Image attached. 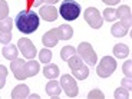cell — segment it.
<instances>
[{"mask_svg":"<svg viewBox=\"0 0 132 99\" xmlns=\"http://www.w3.org/2000/svg\"><path fill=\"white\" fill-rule=\"evenodd\" d=\"M102 2L106 4H109V6H113V4H118L121 0H102Z\"/></svg>","mask_w":132,"mask_h":99,"instance_id":"1f68e13d","label":"cell"},{"mask_svg":"<svg viewBox=\"0 0 132 99\" xmlns=\"http://www.w3.org/2000/svg\"><path fill=\"white\" fill-rule=\"evenodd\" d=\"M39 17H42L46 22H55L57 19V10L52 6V4H46V6L40 7L39 10Z\"/></svg>","mask_w":132,"mask_h":99,"instance_id":"8fae6325","label":"cell"},{"mask_svg":"<svg viewBox=\"0 0 132 99\" xmlns=\"http://www.w3.org/2000/svg\"><path fill=\"white\" fill-rule=\"evenodd\" d=\"M116 69V62L115 57L111 56H103L101 63L96 68V73H98L99 78H109Z\"/></svg>","mask_w":132,"mask_h":99,"instance_id":"5b68a950","label":"cell"},{"mask_svg":"<svg viewBox=\"0 0 132 99\" xmlns=\"http://www.w3.org/2000/svg\"><path fill=\"white\" fill-rule=\"evenodd\" d=\"M12 32H2L0 30V43H3V45H9L10 40H12Z\"/></svg>","mask_w":132,"mask_h":99,"instance_id":"d4e9b609","label":"cell"},{"mask_svg":"<svg viewBox=\"0 0 132 99\" xmlns=\"http://www.w3.org/2000/svg\"><path fill=\"white\" fill-rule=\"evenodd\" d=\"M24 4L27 9H30V7H39L42 3H40V0H24Z\"/></svg>","mask_w":132,"mask_h":99,"instance_id":"f1b7e54d","label":"cell"},{"mask_svg":"<svg viewBox=\"0 0 132 99\" xmlns=\"http://www.w3.org/2000/svg\"><path fill=\"white\" fill-rule=\"evenodd\" d=\"M13 23L14 22L10 19V17H4V19L0 20V30H2V32H12Z\"/></svg>","mask_w":132,"mask_h":99,"instance_id":"44dd1931","label":"cell"},{"mask_svg":"<svg viewBox=\"0 0 132 99\" xmlns=\"http://www.w3.org/2000/svg\"><path fill=\"white\" fill-rule=\"evenodd\" d=\"M116 17L121 19V24H122L126 30L131 29L132 17H131V7L129 6H121L119 7V9L116 10Z\"/></svg>","mask_w":132,"mask_h":99,"instance_id":"30bf717a","label":"cell"},{"mask_svg":"<svg viewBox=\"0 0 132 99\" xmlns=\"http://www.w3.org/2000/svg\"><path fill=\"white\" fill-rule=\"evenodd\" d=\"M88 98H89V99H92V98H101V99H103V98H105V95H103V93L101 92L99 89H95V90H92V92L88 95Z\"/></svg>","mask_w":132,"mask_h":99,"instance_id":"f546056e","label":"cell"},{"mask_svg":"<svg viewBox=\"0 0 132 99\" xmlns=\"http://www.w3.org/2000/svg\"><path fill=\"white\" fill-rule=\"evenodd\" d=\"M27 95H29V86L27 85H17L10 93V96L13 99H24L27 98Z\"/></svg>","mask_w":132,"mask_h":99,"instance_id":"9a60e30c","label":"cell"},{"mask_svg":"<svg viewBox=\"0 0 132 99\" xmlns=\"http://www.w3.org/2000/svg\"><path fill=\"white\" fill-rule=\"evenodd\" d=\"M27 98H32V99L36 98V99H37V98H39V95H36V93H35V95H27Z\"/></svg>","mask_w":132,"mask_h":99,"instance_id":"836d02e7","label":"cell"},{"mask_svg":"<svg viewBox=\"0 0 132 99\" xmlns=\"http://www.w3.org/2000/svg\"><path fill=\"white\" fill-rule=\"evenodd\" d=\"M103 19H105L106 22H115V19H118V17H116V10L111 9V7L105 9L103 10Z\"/></svg>","mask_w":132,"mask_h":99,"instance_id":"cb8c5ba5","label":"cell"},{"mask_svg":"<svg viewBox=\"0 0 132 99\" xmlns=\"http://www.w3.org/2000/svg\"><path fill=\"white\" fill-rule=\"evenodd\" d=\"M83 17H85L86 23L92 29H99L103 24V17L101 16V13H99V10L96 7H88L83 12Z\"/></svg>","mask_w":132,"mask_h":99,"instance_id":"8992f818","label":"cell"},{"mask_svg":"<svg viewBox=\"0 0 132 99\" xmlns=\"http://www.w3.org/2000/svg\"><path fill=\"white\" fill-rule=\"evenodd\" d=\"M111 33H112L115 37H122V36H125L126 33H128V30H126L121 23H115L112 27H111Z\"/></svg>","mask_w":132,"mask_h":99,"instance_id":"ffe728a7","label":"cell"},{"mask_svg":"<svg viewBox=\"0 0 132 99\" xmlns=\"http://www.w3.org/2000/svg\"><path fill=\"white\" fill-rule=\"evenodd\" d=\"M59 13L65 20H76L80 14V4L76 0H63L59 6Z\"/></svg>","mask_w":132,"mask_h":99,"instance_id":"3957f363","label":"cell"},{"mask_svg":"<svg viewBox=\"0 0 132 99\" xmlns=\"http://www.w3.org/2000/svg\"><path fill=\"white\" fill-rule=\"evenodd\" d=\"M60 92H62V88H60V83L57 82V80L50 79L49 82L46 83V93L50 98H59Z\"/></svg>","mask_w":132,"mask_h":99,"instance_id":"4fadbf2b","label":"cell"},{"mask_svg":"<svg viewBox=\"0 0 132 99\" xmlns=\"http://www.w3.org/2000/svg\"><path fill=\"white\" fill-rule=\"evenodd\" d=\"M68 63H69V68L72 69V73L76 79L85 80L86 78L89 76V69H88V66L82 62V57L80 56L73 55V56L68 60Z\"/></svg>","mask_w":132,"mask_h":99,"instance_id":"277c9868","label":"cell"},{"mask_svg":"<svg viewBox=\"0 0 132 99\" xmlns=\"http://www.w3.org/2000/svg\"><path fill=\"white\" fill-rule=\"evenodd\" d=\"M10 69L13 70V75L17 80H24L27 78L36 76L40 70V66H39V62L33 59H29L27 62H24L23 59L16 57L14 60H12Z\"/></svg>","mask_w":132,"mask_h":99,"instance_id":"6da1fadb","label":"cell"},{"mask_svg":"<svg viewBox=\"0 0 132 99\" xmlns=\"http://www.w3.org/2000/svg\"><path fill=\"white\" fill-rule=\"evenodd\" d=\"M2 53H3V57H6L7 60H14L17 57V55H19V50H17L16 46H13V45H6V46L2 49Z\"/></svg>","mask_w":132,"mask_h":99,"instance_id":"e0dca14e","label":"cell"},{"mask_svg":"<svg viewBox=\"0 0 132 99\" xmlns=\"http://www.w3.org/2000/svg\"><path fill=\"white\" fill-rule=\"evenodd\" d=\"M39 20H40V17L36 12L22 10V12H19L16 14L13 22L19 32L24 33V35H29V33H33L39 27Z\"/></svg>","mask_w":132,"mask_h":99,"instance_id":"7a4b0ae2","label":"cell"},{"mask_svg":"<svg viewBox=\"0 0 132 99\" xmlns=\"http://www.w3.org/2000/svg\"><path fill=\"white\" fill-rule=\"evenodd\" d=\"M7 13H9V6L4 0H0V20L7 17Z\"/></svg>","mask_w":132,"mask_h":99,"instance_id":"4316f807","label":"cell"},{"mask_svg":"<svg viewBox=\"0 0 132 99\" xmlns=\"http://www.w3.org/2000/svg\"><path fill=\"white\" fill-rule=\"evenodd\" d=\"M113 55H115V57L123 59V57H126L129 55V47L126 46L125 43H118L113 47Z\"/></svg>","mask_w":132,"mask_h":99,"instance_id":"ac0fdd59","label":"cell"},{"mask_svg":"<svg viewBox=\"0 0 132 99\" xmlns=\"http://www.w3.org/2000/svg\"><path fill=\"white\" fill-rule=\"evenodd\" d=\"M59 72H60L59 66L52 65V63H46L45 69H43V75H45V78H47V79H56Z\"/></svg>","mask_w":132,"mask_h":99,"instance_id":"2e32d148","label":"cell"},{"mask_svg":"<svg viewBox=\"0 0 132 99\" xmlns=\"http://www.w3.org/2000/svg\"><path fill=\"white\" fill-rule=\"evenodd\" d=\"M59 0H40V3H46V4H55L57 3Z\"/></svg>","mask_w":132,"mask_h":99,"instance_id":"d6a6232c","label":"cell"},{"mask_svg":"<svg viewBox=\"0 0 132 99\" xmlns=\"http://www.w3.org/2000/svg\"><path fill=\"white\" fill-rule=\"evenodd\" d=\"M39 59H40V62L42 63H49L50 60H52V50L50 49H42L39 52Z\"/></svg>","mask_w":132,"mask_h":99,"instance_id":"7402d4cb","label":"cell"},{"mask_svg":"<svg viewBox=\"0 0 132 99\" xmlns=\"http://www.w3.org/2000/svg\"><path fill=\"white\" fill-rule=\"evenodd\" d=\"M78 53H79V56L82 57L88 65L93 66V65H96V62H98V56H96L95 50L92 49V46H90L88 42L80 43L79 47H78Z\"/></svg>","mask_w":132,"mask_h":99,"instance_id":"ba28073f","label":"cell"},{"mask_svg":"<svg viewBox=\"0 0 132 99\" xmlns=\"http://www.w3.org/2000/svg\"><path fill=\"white\" fill-rule=\"evenodd\" d=\"M56 32L59 40H69L73 36V29L69 24H60L59 27H56Z\"/></svg>","mask_w":132,"mask_h":99,"instance_id":"5bb4252c","label":"cell"},{"mask_svg":"<svg viewBox=\"0 0 132 99\" xmlns=\"http://www.w3.org/2000/svg\"><path fill=\"white\" fill-rule=\"evenodd\" d=\"M73 55H76V49L73 46H63L62 50H60V57H62L65 62H68Z\"/></svg>","mask_w":132,"mask_h":99,"instance_id":"d6986e66","label":"cell"},{"mask_svg":"<svg viewBox=\"0 0 132 99\" xmlns=\"http://www.w3.org/2000/svg\"><path fill=\"white\" fill-rule=\"evenodd\" d=\"M113 98L115 99H128L131 98V93H129V90L126 89V88H119V89H116L115 92H113Z\"/></svg>","mask_w":132,"mask_h":99,"instance_id":"603a6c76","label":"cell"},{"mask_svg":"<svg viewBox=\"0 0 132 99\" xmlns=\"http://www.w3.org/2000/svg\"><path fill=\"white\" fill-rule=\"evenodd\" d=\"M122 86H123V88H126L128 90H131V89H132L131 78H125V79H122Z\"/></svg>","mask_w":132,"mask_h":99,"instance_id":"4dcf8cb0","label":"cell"},{"mask_svg":"<svg viewBox=\"0 0 132 99\" xmlns=\"http://www.w3.org/2000/svg\"><path fill=\"white\" fill-rule=\"evenodd\" d=\"M59 39H57V32L56 29H50L49 32H46L45 35L42 36V43L47 47H53L56 46Z\"/></svg>","mask_w":132,"mask_h":99,"instance_id":"7c38bea8","label":"cell"},{"mask_svg":"<svg viewBox=\"0 0 132 99\" xmlns=\"http://www.w3.org/2000/svg\"><path fill=\"white\" fill-rule=\"evenodd\" d=\"M131 66H132V60H126V62L123 63V66H122L123 73H125V76H128V78H131V75H132Z\"/></svg>","mask_w":132,"mask_h":99,"instance_id":"83f0119b","label":"cell"},{"mask_svg":"<svg viewBox=\"0 0 132 99\" xmlns=\"http://www.w3.org/2000/svg\"><path fill=\"white\" fill-rule=\"evenodd\" d=\"M60 88L63 89V92H66L68 98H75L78 96V92H79V88H78V83L73 79L72 76L69 75H63L60 78Z\"/></svg>","mask_w":132,"mask_h":99,"instance_id":"52a82bcc","label":"cell"},{"mask_svg":"<svg viewBox=\"0 0 132 99\" xmlns=\"http://www.w3.org/2000/svg\"><path fill=\"white\" fill-rule=\"evenodd\" d=\"M6 78H7V68L3 65H0V89L6 83Z\"/></svg>","mask_w":132,"mask_h":99,"instance_id":"484cf974","label":"cell"},{"mask_svg":"<svg viewBox=\"0 0 132 99\" xmlns=\"http://www.w3.org/2000/svg\"><path fill=\"white\" fill-rule=\"evenodd\" d=\"M17 46H19L20 52L23 53L24 57H27V59H35L37 50H36V46L33 45V42L30 39H27V37H22V39H19Z\"/></svg>","mask_w":132,"mask_h":99,"instance_id":"9c48e42d","label":"cell"}]
</instances>
